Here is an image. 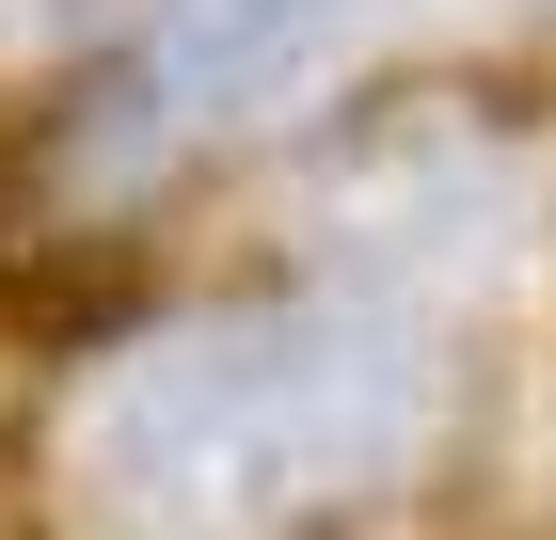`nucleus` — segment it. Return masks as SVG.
I'll return each instance as SVG.
<instances>
[{
  "label": "nucleus",
  "mask_w": 556,
  "mask_h": 540,
  "mask_svg": "<svg viewBox=\"0 0 556 540\" xmlns=\"http://www.w3.org/2000/svg\"><path fill=\"white\" fill-rule=\"evenodd\" d=\"M445 414H462V366L429 302L302 271L96 350L48 429V477L96 540H318L382 525L429 477Z\"/></svg>",
  "instance_id": "f257e3e1"
},
{
  "label": "nucleus",
  "mask_w": 556,
  "mask_h": 540,
  "mask_svg": "<svg viewBox=\"0 0 556 540\" xmlns=\"http://www.w3.org/2000/svg\"><path fill=\"white\" fill-rule=\"evenodd\" d=\"M429 0H128V33L96 64L80 112V175L96 191H160L191 160H239V143H287L318 127Z\"/></svg>",
  "instance_id": "f03ea898"
},
{
  "label": "nucleus",
  "mask_w": 556,
  "mask_h": 540,
  "mask_svg": "<svg viewBox=\"0 0 556 540\" xmlns=\"http://www.w3.org/2000/svg\"><path fill=\"white\" fill-rule=\"evenodd\" d=\"M541 143L493 112H350L318 160H302V271L318 287H382V302H429V287H477L541 239Z\"/></svg>",
  "instance_id": "7ed1b4c3"
},
{
  "label": "nucleus",
  "mask_w": 556,
  "mask_h": 540,
  "mask_svg": "<svg viewBox=\"0 0 556 540\" xmlns=\"http://www.w3.org/2000/svg\"><path fill=\"white\" fill-rule=\"evenodd\" d=\"M96 0H0V33H80Z\"/></svg>",
  "instance_id": "20e7f679"
},
{
  "label": "nucleus",
  "mask_w": 556,
  "mask_h": 540,
  "mask_svg": "<svg viewBox=\"0 0 556 540\" xmlns=\"http://www.w3.org/2000/svg\"><path fill=\"white\" fill-rule=\"evenodd\" d=\"M525 16H556V0H525Z\"/></svg>",
  "instance_id": "39448f33"
}]
</instances>
